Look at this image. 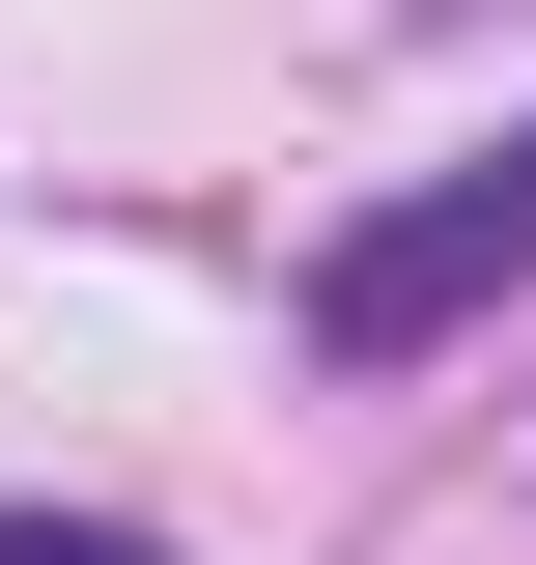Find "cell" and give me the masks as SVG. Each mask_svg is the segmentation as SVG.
Returning a JSON list of instances; mask_svg holds the SVG:
<instances>
[{"label": "cell", "mask_w": 536, "mask_h": 565, "mask_svg": "<svg viewBox=\"0 0 536 565\" xmlns=\"http://www.w3.org/2000/svg\"><path fill=\"white\" fill-rule=\"evenodd\" d=\"M536 282V141H480V170H424V199H367L311 255V367H424L452 311H508Z\"/></svg>", "instance_id": "6da1fadb"}, {"label": "cell", "mask_w": 536, "mask_h": 565, "mask_svg": "<svg viewBox=\"0 0 536 565\" xmlns=\"http://www.w3.org/2000/svg\"><path fill=\"white\" fill-rule=\"evenodd\" d=\"M0 565H170V537H114V509H0Z\"/></svg>", "instance_id": "7a4b0ae2"}]
</instances>
